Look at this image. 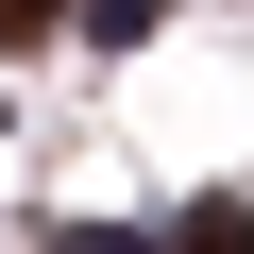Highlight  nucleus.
Instances as JSON below:
<instances>
[{
	"label": "nucleus",
	"mask_w": 254,
	"mask_h": 254,
	"mask_svg": "<svg viewBox=\"0 0 254 254\" xmlns=\"http://www.w3.org/2000/svg\"><path fill=\"white\" fill-rule=\"evenodd\" d=\"M34 17H68V0H0V34H34Z\"/></svg>",
	"instance_id": "3"
},
{
	"label": "nucleus",
	"mask_w": 254,
	"mask_h": 254,
	"mask_svg": "<svg viewBox=\"0 0 254 254\" xmlns=\"http://www.w3.org/2000/svg\"><path fill=\"white\" fill-rule=\"evenodd\" d=\"M68 17H85V34H153L170 0H68Z\"/></svg>",
	"instance_id": "2"
},
{
	"label": "nucleus",
	"mask_w": 254,
	"mask_h": 254,
	"mask_svg": "<svg viewBox=\"0 0 254 254\" xmlns=\"http://www.w3.org/2000/svg\"><path fill=\"white\" fill-rule=\"evenodd\" d=\"M187 254H254V203H187Z\"/></svg>",
	"instance_id": "1"
}]
</instances>
